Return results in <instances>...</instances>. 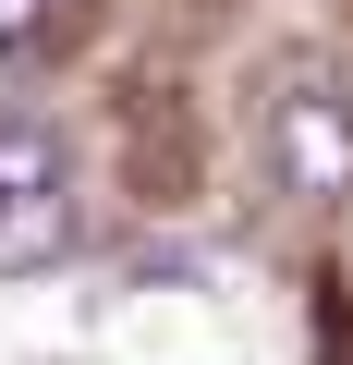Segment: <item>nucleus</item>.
Here are the masks:
<instances>
[{
	"mask_svg": "<svg viewBox=\"0 0 353 365\" xmlns=\"http://www.w3.org/2000/svg\"><path fill=\"white\" fill-rule=\"evenodd\" d=\"M49 182H61V134L0 110V195H49Z\"/></svg>",
	"mask_w": 353,
	"mask_h": 365,
	"instance_id": "obj_3",
	"label": "nucleus"
},
{
	"mask_svg": "<svg viewBox=\"0 0 353 365\" xmlns=\"http://www.w3.org/2000/svg\"><path fill=\"white\" fill-rule=\"evenodd\" d=\"M49 256H73L61 182H49V195H0V268H49Z\"/></svg>",
	"mask_w": 353,
	"mask_h": 365,
	"instance_id": "obj_2",
	"label": "nucleus"
},
{
	"mask_svg": "<svg viewBox=\"0 0 353 365\" xmlns=\"http://www.w3.org/2000/svg\"><path fill=\"white\" fill-rule=\"evenodd\" d=\"M268 170H280V195H353V98L292 86L268 110Z\"/></svg>",
	"mask_w": 353,
	"mask_h": 365,
	"instance_id": "obj_1",
	"label": "nucleus"
},
{
	"mask_svg": "<svg viewBox=\"0 0 353 365\" xmlns=\"http://www.w3.org/2000/svg\"><path fill=\"white\" fill-rule=\"evenodd\" d=\"M37 37H49V0H0V61L37 49Z\"/></svg>",
	"mask_w": 353,
	"mask_h": 365,
	"instance_id": "obj_4",
	"label": "nucleus"
}]
</instances>
